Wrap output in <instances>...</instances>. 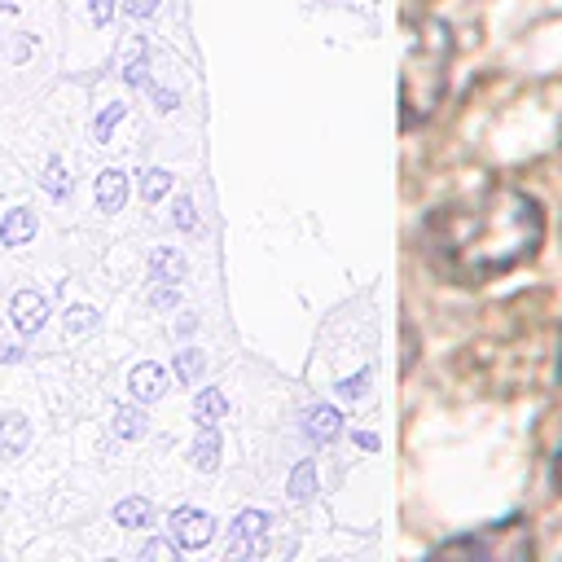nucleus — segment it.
<instances>
[{"label": "nucleus", "instance_id": "f257e3e1", "mask_svg": "<svg viewBox=\"0 0 562 562\" xmlns=\"http://www.w3.org/2000/svg\"><path fill=\"white\" fill-rule=\"evenodd\" d=\"M426 241L452 281L483 285L536 259L544 241V211L527 189L492 184L465 202L439 206L426 220Z\"/></svg>", "mask_w": 562, "mask_h": 562}, {"label": "nucleus", "instance_id": "f03ea898", "mask_svg": "<svg viewBox=\"0 0 562 562\" xmlns=\"http://www.w3.org/2000/svg\"><path fill=\"white\" fill-rule=\"evenodd\" d=\"M211 536H215V518H211V514L189 509V505L171 514V540H176L180 549H206Z\"/></svg>", "mask_w": 562, "mask_h": 562}, {"label": "nucleus", "instance_id": "7ed1b4c3", "mask_svg": "<svg viewBox=\"0 0 562 562\" xmlns=\"http://www.w3.org/2000/svg\"><path fill=\"white\" fill-rule=\"evenodd\" d=\"M272 522H268V514L263 509H241L237 514V522H233V558H255V553H263V531H268Z\"/></svg>", "mask_w": 562, "mask_h": 562}, {"label": "nucleus", "instance_id": "20e7f679", "mask_svg": "<svg viewBox=\"0 0 562 562\" xmlns=\"http://www.w3.org/2000/svg\"><path fill=\"white\" fill-rule=\"evenodd\" d=\"M9 316H13V325H18L22 334H40L44 321H48V303H44V294H35V290H18Z\"/></svg>", "mask_w": 562, "mask_h": 562}, {"label": "nucleus", "instance_id": "39448f33", "mask_svg": "<svg viewBox=\"0 0 562 562\" xmlns=\"http://www.w3.org/2000/svg\"><path fill=\"white\" fill-rule=\"evenodd\" d=\"M123 202H127V176H123L119 167H105V171L97 176V211L114 215Z\"/></svg>", "mask_w": 562, "mask_h": 562}, {"label": "nucleus", "instance_id": "423d86ee", "mask_svg": "<svg viewBox=\"0 0 562 562\" xmlns=\"http://www.w3.org/2000/svg\"><path fill=\"white\" fill-rule=\"evenodd\" d=\"M127 386H132V395H136L140 404H149V400H158V395L167 391V373L145 360V364H136V369L127 373Z\"/></svg>", "mask_w": 562, "mask_h": 562}, {"label": "nucleus", "instance_id": "0eeeda50", "mask_svg": "<svg viewBox=\"0 0 562 562\" xmlns=\"http://www.w3.org/2000/svg\"><path fill=\"white\" fill-rule=\"evenodd\" d=\"M31 237H35V215L26 206H13L0 220V246H26Z\"/></svg>", "mask_w": 562, "mask_h": 562}, {"label": "nucleus", "instance_id": "6e6552de", "mask_svg": "<svg viewBox=\"0 0 562 562\" xmlns=\"http://www.w3.org/2000/svg\"><path fill=\"white\" fill-rule=\"evenodd\" d=\"M303 430H307L316 443H329V439H338V430H342V417H338V408H329V404H316V408H307V417H303Z\"/></svg>", "mask_w": 562, "mask_h": 562}, {"label": "nucleus", "instance_id": "1a4fd4ad", "mask_svg": "<svg viewBox=\"0 0 562 562\" xmlns=\"http://www.w3.org/2000/svg\"><path fill=\"white\" fill-rule=\"evenodd\" d=\"M193 465H198V470H215V465H220V430H215V422H198Z\"/></svg>", "mask_w": 562, "mask_h": 562}, {"label": "nucleus", "instance_id": "9d476101", "mask_svg": "<svg viewBox=\"0 0 562 562\" xmlns=\"http://www.w3.org/2000/svg\"><path fill=\"white\" fill-rule=\"evenodd\" d=\"M26 439H31L26 417L22 413H4L0 417V457H18L26 448Z\"/></svg>", "mask_w": 562, "mask_h": 562}, {"label": "nucleus", "instance_id": "9b49d317", "mask_svg": "<svg viewBox=\"0 0 562 562\" xmlns=\"http://www.w3.org/2000/svg\"><path fill=\"white\" fill-rule=\"evenodd\" d=\"M149 272H154V281H180L184 277V255L171 250V246H158L149 255Z\"/></svg>", "mask_w": 562, "mask_h": 562}, {"label": "nucleus", "instance_id": "f8f14e48", "mask_svg": "<svg viewBox=\"0 0 562 562\" xmlns=\"http://www.w3.org/2000/svg\"><path fill=\"white\" fill-rule=\"evenodd\" d=\"M114 522L119 527H149L154 522V505L140 501V496H127V501L114 505Z\"/></svg>", "mask_w": 562, "mask_h": 562}, {"label": "nucleus", "instance_id": "ddd939ff", "mask_svg": "<svg viewBox=\"0 0 562 562\" xmlns=\"http://www.w3.org/2000/svg\"><path fill=\"white\" fill-rule=\"evenodd\" d=\"M202 369H206V356H202L198 347L176 351V382H180V386H193V382L202 378Z\"/></svg>", "mask_w": 562, "mask_h": 562}, {"label": "nucleus", "instance_id": "4468645a", "mask_svg": "<svg viewBox=\"0 0 562 562\" xmlns=\"http://www.w3.org/2000/svg\"><path fill=\"white\" fill-rule=\"evenodd\" d=\"M171 184H176V176H171L167 167H149V171L140 176V198H145V202H158V198L171 193Z\"/></svg>", "mask_w": 562, "mask_h": 562}, {"label": "nucleus", "instance_id": "2eb2a0df", "mask_svg": "<svg viewBox=\"0 0 562 562\" xmlns=\"http://www.w3.org/2000/svg\"><path fill=\"white\" fill-rule=\"evenodd\" d=\"M193 417H198V422H220V417H224V395H220L215 386H202L198 400H193Z\"/></svg>", "mask_w": 562, "mask_h": 562}, {"label": "nucleus", "instance_id": "dca6fc26", "mask_svg": "<svg viewBox=\"0 0 562 562\" xmlns=\"http://www.w3.org/2000/svg\"><path fill=\"white\" fill-rule=\"evenodd\" d=\"M40 184H44L53 198H66V193H70V176H66V162H61V158H48V167H44Z\"/></svg>", "mask_w": 562, "mask_h": 562}, {"label": "nucleus", "instance_id": "f3484780", "mask_svg": "<svg viewBox=\"0 0 562 562\" xmlns=\"http://www.w3.org/2000/svg\"><path fill=\"white\" fill-rule=\"evenodd\" d=\"M114 435L140 439V435H145V413H140V408H119V413H114Z\"/></svg>", "mask_w": 562, "mask_h": 562}, {"label": "nucleus", "instance_id": "a211bd4d", "mask_svg": "<svg viewBox=\"0 0 562 562\" xmlns=\"http://www.w3.org/2000/svg\"><path fill=\"white\" fill-rule=\"evenodd\" d=\"M312 492H316V465L303 461V465L290 474V496H294V501H307Z\"/></svg>", "mask_w": 562, "mask_h": 562}, {"label": "nucleus", "instance_id": "6ab92c4d", "mask_svg": "<svg viewBox=\"0 0 562 562\" xmlns=\"http://www.w3.org/2000/svg\"><path fill=\"white\" fill-rule=\"evenodd\" d=\"M61 325H66V334H88V329H97V312L92 307H66V316H61Z\"/></svg>", "mask_w": 562, "mask_h": 562}, {"label": "nucleus", "instance_id": "aec40b11", "mask_svg": "<svg viewBox=\"0 0 562 562\" xmlns=\"http://www.w3.org/2000/svg\"><path fill=\"white\" fill-rule=\"evenodd\" d=\"M123 114H127V105H119V101L105 105V110L97 114V123H92V136H97V140H110V132H114V123H119Z\"/></svg>", "mask_w": 562, "mask_h": 562}, {"label": "nucleus", "instance_id": "412c9836", "mask_svg": "<svg viewBox=\"0 0 562 562\" xmlns=\"http://www.w3.org/2000/svg\"><path fill=\"white\" fill-rule=\"evenodd\" d=\"M364 382H369V369H360L356 378H342V382H338V395H342V400H360V395H364Z\"/></svg>", "mask_w": 562, "mask_h": 562}, {"label": "nucleus", "instance_id": "4be33fe9", "mask_svg": "<svg viewBox=\"0 0 562 562\" xmlns=\"http://www.w3.org/2000/svg\"><path fill=\"white\" fill-rule=\"evenodd\" d=\"M123 79L136 88V83H145V53H132L127 57V66H123Z\"/></svg>", "mask_w": 562, "mask_h": 562}, {"label": "nucleus", "instance_id": "5701e85b", "mask_svg": "<svg viewBox=\"0 0 562 562\" xmlns=\"http://www.w3.org/2000/svg\"><path fill=\"white\" fill-rule=\"evenodd\" d=\"M176 224H180V228H193V224H198V220H193V202H189L184 193L176 198Z\"/></svg>", "mask_w": 562, "mask_h": 562}, {"label": "nucleus", "instance_id": "b1692460", "mask_svg": "<svg viewBox=\"0 0 562 562\" xmlns=\"http://www.w3.org/2000/svg\"><path fill=\"white\" fill-rule=\"evenodd\" d=\"M110 18H114V0H92V22L105 26Z\"/></svg>", "mask_w": 562, "mask_h": 562}, {"label": "nucleus", "instance_id": "393cba45", "mask_svg": "<svg viewBox=\"0 0 562 562\" xmlns=\"http://www.w3.org/2000/svg\"><path fill=\"white\" fill-rule=\"evenodd\" d=\"M154 9H158V0H127V13L132 18H149Z\"/></svg>", "mask_w": 562, "mask_h": 562}, {"label": "nucleus", "instance_id": "a878e982", "mask_svg": "<svg viewBox=\"0 0 562 562\" xmlns=\"http://www.w3.org/2000/svg\"><path fill=\"white\" fill-rule=\"evenodd\" d=\"M154 101H158V110H176V92L171 88H154Z\"/></svg>", "mask_w": 562, "mask_h": 562}, {"label": "nucleus", "instance_id": "bb28decb", "mask_svg": "<svg viewBox=\"0 0 562 562\" xmlns=\"http://www.w3.org/2000/svg\"><path fill=\"white\" fill-rule=\"evenodd\" d=\"M176 303V290H171V281L162 285V290H154V307H171Z\"/></svg>", "mask_w": 562, "mask_h": 562}, {"label": "nucleus", "instance_id": "cd10ccee", "mask_svg": "<svg viewBox=\"0 0 562 562\" xmlns=\"http://www.w3.org/2000/svg\"><path fill=\"white\" fill-rule=\"evenodd\" d=\"M145 558H171V544L154 540V544H145Z\"/></svg>", "mask_w": 562, "mask_h": 562}, {"label": "nucleus", "instance_id": "c85d7f7f", "mask_svg": "<svg viewBox=\"0 0 562 562\" xmlns=\"http://www.w3.org/2000/svg\"><path fill=\"white\" fill-rule=\"evenodd\" d=\"M9 360H22V347H9V342L0 338V364H9Z\"/></svg>", "mask_w": 562, "mask_h": 562}, {"label": "nucleus", "instance_id": "c756f323", "mask_svg": "<svg viewBox=\"0 0 562 562\" xmlns=\"http://www.w3.org/2000/svg\"><path fill=\"white\" fill-rule=\"evenodd\" d=\"M553 487H558V496H562V443H558V457H553Z\"/></svg>", "mask_w": 562, "mask_h": 562}, {"label": "nucleus", "instance_id": "7c9ffc66", "mask_svg": "<svg viewBox=\"0 0 562 562\" xmlns=\"http://www.w3.org/2000/svg\"><path fill=\"white\" fill-rule=\"evenodd\" d=\"M558 378H562V338H558Z\"/></svg>", "mask_w": 562, "mask_h": 562}]
</instances>
